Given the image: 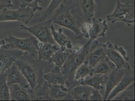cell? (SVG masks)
<instances>
[{
	"label": "cell",
	"mask_w": 135,
	"mask_h": 101,
	"mask_svg": "<svg viewBox=\"0 0 135 101\" xmlns=\"http://www.w3.org/2000/svg\"><path fill=\"white\" fill-rule=\"evenodd\" d=\"M93 41L92 39H88L82 46L78 45L74 48L73 47L72 52L69 53L66 61L61 68L62 73L66 79L65 85L69 89L79 83L74 80V72L76 69L86 61Z\"/></svg>",
	"instance_id": "1"
},
{
	"label": "cell",
	"mask_w": 135,
	"mask_h": 101,
	"mask_svg": "<svg viewBox=\"0 0 135 101\" xmlns=\"http://www.w3.org/2000/svg\"><path fill=\"white\" fill-rule=\"evenodd\" d=\"M40 62L26 53L15 62L28 81L31 90L33 89L44 80L43 79L44 67L41 65Z\"/></svg>",
	"instance_id": "2"
},
{
	"label": "cell",
	"mask_w": 135,
	"mask_h": 101,
	"mask_svg": "<svg viewBox=\"0 0 135 101\" xmlns=\"http://www.w3.org/2000/svg\"><path fill=\"white\" fill-rule=\"evenodd\" d=\"M50 18L52 23L56 24L73 31L77 39L82 36L80 26L76 18L71 13L70 8L65 5L64 3L61 4L54 11Z\"/></svg>",
	"instance_id": "3"
},
{
	"label": "cell",
	"mask_w": 135,
	"mask_h": 101,
	"mask_svg": "<svg viewBox=\"0 0 135 101\" xmlns=\"http://www.w3.org/2000/svg\"><path fill=\"white\" fill-rule=\"evenodd\" d=\"M4 40L5 43L2 46L3 48L8 50H22L29 54L35 59L37 60L39 41L35 37L19 38L10 34Z\"/></svg>",
	"instance_id": "4"
},
{
	"label": "cell",
	"mask_w": 135,
	"mask_h": 101,
	"mask_svg": "<svg viewBox=\"0 0 135 101\" xmlns=\"http://www.w3.org/2000/svg\"><path fill=\"white\" fill-rule=\"evenodd\" d=\"M80 28L82 36L86 39L94 40L105 36L108 29L107 20L94 17L91 22H85L80 26Z\"/></svg>",
	"instance_id": "5"
},
{
	"label": "cell",
	"mask_w": 135,
	"mask_h": 101,
	"mask_svg": "<svg viewBox=\"0 0 135 101\" xmlns=\"http://www.w3.org/2000/svg\"><path fill=\"white\" fill-rule=\"evenodd\" d=\"M52 24L51 18L45 21L39 22L31 26L25 24L19 25L21 29L32 34L40 42L56 44L53 39L51 26Z\"/></svg>",
	"instance_id": "6"
},
{
	"label": "cell",
	"mask_w": 135,
	"mask_h": 101,
	"mask_svg": "<svg viewBox=\"0 0 135 101\" xmlns=\"http://www.w3.org/2000/svg\"><path fill=\"white\" fill-rule=\"evenodd\" d=\"M131 0L126 3H122L120 0H117V5L113 11L107 15V20L114 24L117 22H124L128 26L135 24V19H128L129 13L134 9V6L130 4Z\"/></svg>",
	"instance_id": "7"
},
{
	"label": "cell",
	"mask_w": 135,
	"mask_h": 101,
	"mask_svg": "<svg viewBox=\"0 0 135 101\" xmlns=\"http://www.w3.org/2000/svg\"><path fill=\"white\" fill-rule=\"evenodd\" d=\"M32 10L29 7H21L16 10H10L5 8L0 14V22L19 21L27 25L33 17Z\"/></svg>",
	"instance_id": "8"
},
{
	"label": "cell",
	"mask_w": 135,
	"mask_h": 101,
	"mask_svg": "<svg viewBox=\"0 0 135 101\" xmlns=\"http://www.w3.org/2000/svg\"><path fill=\"white\" fill-rule=\"evenodd\" d=\"M107 56L113 62L117 68L131 67L129 64V57L127 56L126 50L122 47L113 45L110 42H107Z\"/></svg>",
	"instance_id": "9"
},
{
	"label": "cell",
	"mask_w": 135,
	"mask_h": 101,
	"mask_svg": "<svg viewBox=\"0 0 135 101\" xmlns=\"http://www.w3.org/2000/svg\"><path fill=\"white\" fill-rule=\"evenodd\" d=\"M107 49L106 43L100 44L95 40L93 41L86 60L90 67H93L107 57Z\"/></svg>",
	"instance_id": "10"
},
{
	"label": "cell",
	"mask_w": 135,
	"mask_h": 101,
	"mask_svg": "<svg viewBox=\"0 0 135 101\" xmlns=\"http://www.w3.org/2000/svg\"><path fill=\"white\" fill-rule=\"evenodd\" d=\"M26 52L18 50L0 48V73L5 72L20 57Z\"/></svg>",
	"instance_id": "11"
},
{
	"label": "cell",
	"mask_w": 135,
	"mask_h": 101,
	"mask_svg": "<svg viewBox=\"0 0 135 101\" xmlns=\"http://www.w3.org/2000/svg\"><path fill=\"white\" fill-rule=\"evenodd\" d=\"M77 11L85 22H91L94 17L96 5L94 0H73Z\"/></svg>",
	"instance_id": "12"
},
{
	"label": "cell",
	"mask_w": 135,
	"mask_h": 101,
	"mask_svg": "<svg viewBox=\"0 0 135 101\" xmlns=\"http://www.w3.org/2000/svg\"><path fill=\"white\" fill-rule=\"evenodd\" d=\"M126 68H115L110 72L103 75L104 79V84L105 86L103 100L106 101L107 97L113 89L117 85L119 81L123 77Z\"/></svg>",
	"instance_id": "13"
},
{
	"label": "cell",
	"mask_w": 135,
	"mask_h": 101,
	"mask_svg": "<svg viewBox=\"0 0 135 101\" xmlns=\"http://www.w3.org/2000/svg\"><path fill=\"white\" fill-rule=\"evenodd\" d=\"M7 81L9 86L12 84H17L29 90L30 85L15 63L5 71Z\"/></svg>",
	"instance_id": "14"
},
{
	"label": "cell",
	"mask_w": 135,
	"mask_h": 101,
	"mask_svg": "<svg viewBox=\"0 0 135 101\" xmlns=\"http://www.w3.org/2000/svg\"><path fill=\"white\" fill-rule=\"evenodd\" d=\"M135 81V72L131 67L127 68L126 72L117 85L113 89L108 96L107 100L110 101L118 94L126 90Z\"/></svg>",
	"instance_id": "15"
},
{
	"label": "cell",
	"mask_w": 135,
	"mask_h": 101,
	"mask_svg": "<svg viewBox=\"0 0 135 101\" xmlns=\"http://www.w3.org/2000/svg\"><path fill=\"white\" fill-rule=\"evenodd\" d=\"M28 91L31 100H51L49 95V84L45 80L37 84L33 89H30Z\"/></svg>",
	"instance_id": "16"
},
{
	"label": "cell",
	"mask_w": 135,
	"mask_h": 101,
	"mask_svg": "<svg viewBox=\"0 0 135 101\" xmlns=\"http://www.w3.org/2000/svg\"><path fill=\"white\" fill-rule=\"evenodd\" d=\"M61 48L57 44H52L39 42L37 50V60L40 61H51L52 54Z\"/></svg>",
	"instance_id": "17"
},
{
	"label": "cell",
	"mask_w": 135,
	"mask_h": 101,
	"mask_svg": "<svg viewBox=\"0 0 135 101\" xmlns=\"http://www.w3.org/2000/svg\"><path fill=\"white\" fill-rule=\"evenodd\" d=\"M91 88L89 86L80 84L74 85L70 90V99L75 101H89V96Z\"/></svg>",
	"instance_id": "18"
},
{
	"label": "cell",
	"mask_w": 135,
	"mask_h": 101,
	"mask_svg": "<svg viewBox=\"0 0 135 101\" xmlns=\"http://www.w3.org/2000/svg\"><path fill=\"white\" fill-rule=\"evenodd\" d=\"M51 29L53 39L62 50L65 51L66 49L70 50L73 49V45L72 41L63 33L62 28H59L56 30L54 25L52 24Z\"/></svg>",
	"instance_id": "19"
},
{
	"label": "cell",
	"mask_w": 135,
	"mask_h": 101,
	"mask_svg": "<svg viewBox=\"0 0 135 101\" xmlns=\"http://www.w3.org/2000/svg\"><path fill=\"white\" fill-rule=\"evenodd\" d=\"M10 98L12 101H30V97L28 90L17 84H12L9 86Z\"/></svg>",
	"instance_id": "20"
},
{
	"label": "cell",
	"mask_w": 135,
	"mask_h": 101,
	"mask_svg": "<svg viewBox=\"0 0 135 101\" xmlns=\"http://www.w3.org/2000/svg\"><path fill=\"white\" fill-rule=\"evenodd\" d=\"M43 79L49 84H62L65 85L66 79L61 69L55 66L49 73L43 74Z\"/></svg>",
	"instance_id": "21"
},
{
	"label": "cell",
	"mask_w": 135,
	"mask_h": 101,
	"mask_svg": "<svg viewBox=\"0 0 135 101\" xmlns=\"http://www.w3.org/2000/svg\"><path fill=\"white\" fill-rule=\"evenodd\" d=\"M115 68L114 64L107 56L91 68V71L89 76H92L95 74H107Z\"/></svg>",
	"instance_id": "22"
},
{
	"label": "cell",
	"mask_w": 135,
	"mask_h": 101,
	"mask_svg": "<svg viewBox=\"0 0 135 101\" xmlns=\"http://www.w3.org/2000/svg\"><path fill=\"white\" fill-rule=\"evenodd\" d=\"M79 84L89 86L93 89L99 90L104 88V75L102 74H95L92 76L88 75L80 80Z\"/></svg>",
	"instance_id": "23"
},
{
	"label": "cell",
	"mask_w": 135,
	"mask_h": 101,
	"mask_svg": "<svg viewBox=\"0 0 135 101\" xmlns=\"http://www.w3.org/2000/svg\"><path fill=\"white\" fill-rule=\"evenodd\" d=\"M69 88L66 85L49 84V95L51 100H61L67 97Z\"/></svg>",
	"instance_id": "24"
},
{
	"label": "cell",
	"mask_w": 135,
	"mask_h": 101,
	"mask_svg": "<svg viewBox=\"0 0 135 101\" xmlns=\"http://www.w3.org/2000/svg\"><path fill=\"white\" fill-rule=\"evenodd\" d=\"M66 0H51V3L45 10L42 11V14L39 20V22L45 21L49 19L52 14L59 6L64 3Z\"/></svg>",
	"instance_id": "25"
},
{
	"label": "cell",
	"mask_w": 135,
	"mask_h": 101,
	"mask_svg": "<svg viewBox=\"0 0 135 101\" xmlns=\"http://www.w3.org/2000/svg\"><path fill=\"white\" fill-rule=\"evenodd\" d=\"M9 87L7 81L6 72L0 73V101H9Z\"/></svg>",
	"instance_id": "26"
},
{
	"label": "cell",
	"mask_w": 135,
	"mask_h": 101,
	"mask_svg": "<svg viewBox=\"0 0 135 101\" xmlns=\"http://www.w3.org/2000/svg\"><path fill=\"white\" fill-rule=\"evenodd\" d=\"M91 68L86 60L75 70L74 76V80L79 82L80 80L89 75L91 71Z\"/></svg>",
	"instance_id": "27"
},
{
	"label": "cell",
	"mask_w": 135,
	"mask_h": 101,
	"mask_svg": "<svg viewBox=\"0 0 135 101\" xmlns=\"http://www.w3.org/2000/svg\"><path fill=\"white\" fill-rule=\"evenodd\" d=\"M69 53L62 50L61 49L56 51L51 57V63L54 64L55 66L61 68L66 61Z\"/></svg>",
	"instance_id": "28"
},
{
	"label": "cell",
	"mask_w": 135,
	"mask_h": 101,
	"mask_svg": "<svg viewBox=\"0 0 135 101\" xmlns=\"http://www.w3.org/2000/svg\"><path fill=\"white\" fill-rule=\"evenodd\" d=\"M42 2L41 0H21L20 6L30 8L34 14L36 12H41L43 10V8L39 5V3Z\"/></svg>",
	"instance_id": "29"
},
{
	"label": "cell",
	"mask_w": 135,
	"mask_h": 101,
	"mask_svg": "<svg viewBox=\"0 0 135 101\" xmlns=\"http://www.w3.org/2000/svg\"><path fill=\"white\" fill-rule=\"evenodd\" d=\"M113 100L114 101H135V90H125L116 95Z\"/></svg>",
	"instance_id": "30"
},
{
	"label": "cell",
	"mask_w": 135,
	"mask_h": 101,
	"mask_svg": "<svg viewBox=\"0 0 135 101\" xmlns=\"http://www.w3.org/2000/svg\"><path fill=\"white\" fill-rule=\"evenodd\" d=\"M102 101L103 97H102L99 90L91 88L89 96V101Z\"/></svg>",
	"instance_id": "31"
},
{
	"label": "cell",
	"mask_w": 135,
	"mask_h": 101,
	"mask_svg": "<svg viewBox=\"0 0 135 101\" xmlns=\"http://www.w3.org/2000/svg\"><path fill=\"white\" fill-rule=\"evenodd\" d=\"M12 0H0V11L5 8H9L13 6Z\"/></svg>",
	"instance_id": "32"
},
{
	"label": "cell",
	"mask_w": 135,
	"mask_h": 101,
	"mask_svg": "<svg viewBox=\"0 0 135 101\" xmlns=\"http://www.w3.org/2000/svg\"><path fill=\"white\" fill-rule=\"evenodd\" d=\"M5 42V40L4 39H0V48L4 45Z\"/></svg>",
	"instance_id": "33"
},
{
	"label": "cell",
	"mask_w": 135,
	"mask_h": 101,
	"mask_svg": "<svg viewBox=\"0 0 135 101\" xmlns=\"http://www.w3.org/2000/svg\"><path fill=\"white\" fill-rule=\"evenodd\" d=\"M20 2H21V0H20Z\"/></svg>",
	"instance_id": "34"
}]
</instances>
